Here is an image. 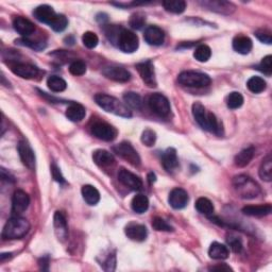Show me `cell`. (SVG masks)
<instances>
[{
	"label": "cell",
	"instance_id": "6da1fadb",
	"mask_svg": "<svg viewBox=\"0 0 272 272\" xmlns=\"http://www.w3.org/2000/svg\"><path fill=\"white\" fill-rule=\"evenodd\" d=\"M95 101L100 108L108 113H112L125 118H130L132 116L131 110L127 107L126 103L119 101L117 98L113 96L107 95V94H97L95 96Z\"/></svg>",
	"mask_w": 272,
	"mask_h": 272
},
{
	"label": "cell",
	"instance_id": "7a4b0ae2",
	"mask_svg": "<svg viewBox=\"0 0 272 272\" xmlns=\"http://www.w3.org/2000/svg\"><path fill=\"white\" fill-rule=\"evenodd\" d=\"M232 183L238 197L242 199H254L262 192L257 183L246 175L236 176Z\"/></svg>",
	"mask_w": 272,
	"mask_h": 272
},
{
	"label": "cell",
	"instance_id": "3957f363",
	"mask_svg": "<svg viewBox=\"0 0 272 272\" xmlns=\"http://www.w3.org/2000/svg\"><path fill=\"white\" fill-rule=\"evenodd\" d=\"M30 230L29 221L25 218L14 216L7 221L2 230V238L7 240H20L28 234Z\"/></svg>",
	"mask_w": 272,
	"mask_h": 272
},
{
	"label": "cell",
	"instance_id": "277c9868",
	"mask_svg": "<svg viewBox=\"0 0 272 272\" xmlns=\"http://www.w3.org/2000/svg\"><path fill=\"white\" fill-rule=\"evenodd\" d=\"M177 81L184 86L197 88L207 87L212 82L208 75L199 73V71H183L177 77Z\"/></svg>",
	"mask_w": 272,
	"mask_h": 272
},
{
	"label": "cell",
	"instance_id": "5b68a950",
	"mask_svg": "<svg viewBox=\"0 0 272 272\" xmlns=\"http://www.w3.org/2000/svg\"><path fill=\"white\" fill-rule=\"evenodd\" d=\"M118 47L126 53L135 52L140 46V41L134 32L127 29H121L118 36Z\"/></svg>",
	"mask_w": 272,
	"mask_h": 272
},
{
	"label": "cell",
	"instance_id": "8992f818",
	"mask_svg": "<svg viewBox=\"0 0 272 272\" xmlns=\"http://www.w3.org/2000/svg\"><path fill=\"white\" fill-rule=\"evenodd\" d=\"M148 105L154 114L160 116V117H166L170 113V103L168 99L162 94H152L148 99Z\"/></svg>",
	"mask_w": 272,
	"mask_h": 272
},
{
	"label": "cell",
	"instance_id": "52a82bcc",
	"mask_svg": "<svg viewBox=\"0 0 272 272\" xmlns=\"http://www.w3.org/2000/svg\"><path fill=\"white\" fill-rule=\"evenodd\" d=\"M92 134L98 140L104 142H112L117 137L118 132L113 126H111L104 121H96L91 127Z\"/></svg>",
	"mask_w": 272,
	"mask_h": 272
},
{
	"label": "cell",
	"instance_id": "ba28073f",
	"mask_svg": "<svg viewBox=\"0 0 272 272\" xmlns=\"http://www.w3.org/2000/svg\"><path fill=\"white\" fill-rule=\"evenodd\" d=\"M114 152L119 155L120 158L126 160L127 162H129L133 166H140L141 165V158L136 150L133 148L130 143L123 142L113 147Z\"/></svg>",
	"mask_w": 272,
	"mask_h": 272
},
{
	"label": "cell",
	"instance_id": "9c48e42d",
	"mask_svg": "<svg viewBox=\"0 0 272 272\" xmlns=\"http://www.w3.org/2000/svg\"><path fill=\"white\" fill-rule=\"evenodd\" d=\"M136 69L140 74L142 80L149 87L157 86V79H155L154 66L151 61H145L136 64Z\"/></svg>",
	"mask_w": 272,
	"mask_h": 272
},
{
	"label": "cell",
	"instance_id": "30bf717a",
	"mask_svg": "<svg viewBox=\"0 0 272 272\" xmlns=\"http://www.w3.org/2000/svg\"><path fill=\"white\" fill-rule=\"evenodd\" d=\"M118 180L126 187H129L132 191H140L143 187V181L140 176H137L126 168H120L118 171Z\"/></svg>",
	"mask_w": 272,
	"mask_h": 272
},
{
	"label": "cell",
	"instance_id": "8fae6325",
	"mask_svg": "<svg viewBox=\"0 0 272 272\" xmlns=\"http://www.w3.org/2000/svg\"><path fill=\"white\" fill-rule=\"evenodd\" d=\"M188 201H190V197H188L187 192L185 190H183V188L180 187L174 188L169 193L168 202L170 204V207L174 208L175 209L184 208L187 205Z\"/></svg>",
	"mask_w": 272,
	"mask_h": 272
},
{
	"label": "cell",
	"instance_id": "7c38bea8",
	"mask_svg": "<svg viewBox=\"0 0 272 272\" xmlns=\"http://www.w3.org/2000/svg\"><path fill=\"white\" fill-rule=\"evenodd\" d=\"M30 204V198L24 191H16L12 198V213L16 216L23 214Z\"/></svg>",
	"mask_w": 272,
	"mask_h": 272
},
{
	"label": "cell",
	"instance_id": "4fadbf2b",
	"mask_svg": "<svg viewBox=\"0 0 272 272\" xmlns=\"http://www.w3.org/2000/svg\"><path fill=\"white\" fill-rule=\"evenodd\" d=\"M53 226L58 240L61 241H64L68 236V226H67V220H66L65 215L62 212H60V210L54 213Z\"/></svg>",
	"mask_w": 272,
	"mask_h": 272
},
{
	"label": "cell",
	"instance_id": "5bb4252c",
	"mask_svg": "<svg viewBox=\"0 0 272 272\" xmlns=\"http://www.w3.org/2000/svg\"><path fill=\"white\" fill-rule=\"evenodd\" d=\"M18 153L21 162L27 168L33 170L35 168V154L30 145L26 142H20L18 144Z\"/></svg>",
	"mask_w": 272,
	"mask_h": 272
},
{
	"label": "cell",
	"instance_id": "9a60e30c",
	"mask_svg": "<svg viewBox=\"0 0 272 272\" xmlns=\"http://www.w3.org/2000/svg\"><path fill=\"white\" fill-rule=\"evenodd\" d=\"M102 74L110 80L116 82H128L131 79V74L127 69L117 66H109L102 70Z\"/></svg>",
	"mask_w": 272,
	"mask_h": 272
},
{
	"label": "cell",
	"instance_id": "2e32d148",
	"mask_svg": "<svg viewBox=\"0 0 272 272\" xmlns=\"http://www.w3.org/2000/svg\"><path fill=\"white\" fill-rule=\"evenodd\" d=\"M144 38L151 46H160L165 41L164 31L157 26H149L144 33Z\"/></svg>",
	"mask_w": 272,
	"mask_h": 272
},
{
	"label": "cell",
	"instance_id": "e0dca14e",
	"mask_svg": "<svg viewBox=\"0 0 272 272\" xmlns=\"http://www.w3.org/2000/svg\"><path fill=\"white\" fill-rule=\"evenodd\" d=\"M33 15H34V17L38 21L50 26L52 24L53 19L57 17L58 14L54 12L52 7H50V5H47V4H43L34 10Z\"/></svg>",
	"mask_w": 272,
	"mask_h": 272
},
{
	"label": "cell",
	"instance_id": "ac0fdd59",
	"mask_svg": "<svg viewBox=\"0 0 272 272\" xmlns=\"http://www.w3.org/2000/svg\"><path fill=\"white\" fill-rule=\"evenodd\" d=\"M11 70L13 71V74L17 75L20 78H24V79H33L40 73L36 66L26 63H16L12 66Z\"/></svg>",
	"mask_w": 272,
	"mask_h": 272
},
{
	"label": "cell",
	"instance_id": "d6986e66",
	"mask_svg": "<svg viewBox=\"0 0 272 272\" xmlns=\"http://www.w3.org/2000/svg\"><path fill=\"white\" fill-rule=\"evenodd\" d=\"M13 27L15 31L24 37L31 35L35 31L34 24L29 19L23 17V16H16L13 19Z\"/></svg>",
	"mask_w": 272,
	"mask_h": 272
},
{
	"label": "cell",
	"instance_id": "ffe728a7",
	"mask_svg": "<svg viewBox=\"0 0 272 272\" xmlns=\"http://www.w3.org/2000/svg\"><path fill=\"white\" fill-rule=\"evenodd\" d=\"M126 235L134 241H144L148 236V231L145 225L138 224H130L126 227Z\"/></svg>",
	"mask_w": 272,
	"mask_h": 272
},
{
	"label": "cell",
	"instance_id": "44dd1931",
	"mask_svg": "<svg viewBox=\"0 0 272 272\" xmlns=\"http://www.w3.org/2000/svg\"><path fill=\"white\" fill-rule=\"evenodd\" d=\"M162 165L166 171H174L179 166V160H177V155L176 149L168 148L162 155Z\"/></svg>",
	"mask_w": 272,
	"mask_h": 272
},
{
	"label": "cell",
	"instance_id": "7402d4cb",
	"mask_svg": "<svg viewBox=\"0 0 272 272\" xmlns=\"http://www.w3.org/2000/svg\"><path fill=\"white\" fill-rule=\"evenodd\" d=\"M272 212L271 204H260V205H247L242 208V213L251 217H264Z\"/></svg>",
	"mask_w": 272,
	"mask_h": 272
},
{
	"label": "cell",
	"instance_id": "603a6c76",
	"mask_svg": "<svg viewBox=\"0 0 272 272\" xmlns=\"http://www.w3.org/2000/svg\"><path fill=\"white\" fill-rule=\"evenodd\" d=\"M93 160L99 167H111L115 164V159L112 153H110L107 150H97L93 154Z\"/></svg>",
	"mask_w": 272,
	"mask_h": 272
},
{
	"label": "cell",
	"instance_id": "cb8c5ba5",
	"mask_svg": "<svg viewBox=\"0 0 272 272\" xmlns=\"http://www.w3.org/2000/svg\"><path fill=\"white\" fill-rule=\"evenodd\" d=\"M200 3L210 11H215V12L223 14H230L235 9L234 4L227 1H204Z\"/></svg>",
	"mask_w": 272,
	"mask_h": 272
},
{
	"label": "cell",
	"instance_id": "d4e9b609",
	"mask_svg": "<svg viewBox=\"0 0 272 272\" xmlns=\"http://www.w3.org/2000/svg\"><path fill=\"white\" fill-rule=\"evenodd\" d=\"M85 115L86 112L84 107L77 102L71 103L67 108V110H66V117L71 121H75V123H78V121H81L82 119H84Z\"/></svg>",
	"mask_w": 272,
	"mask_h": 272
},
{
	"label": "cell",
	"instance_id": "484cf974",
	"mask_svg": "<svg viewBox=\"0 0 272 272\" xmlns=\"http://www.w3.org/2000/svg\"><path fill=\"white\" fill-rule=\"evenodd\" d=\"M192 115L193 118L198 123V125L202 128L203 130H207V124H208V113L207 110L203 107L202 103L195 102L192 104Z\"/></svg>",
	"mask_w": 272,
	"mask_h": 272
},
{
	"label": "cell",
	"instance_id": "4316f807",
	"mask_svg": "<svg viewBox=\"0 0 272 272\" xmlns=\"http://www.w3.org/2000/svg\"><path fill=\"white\" fill-rule=\"evenodd\" d=\"M252 41L248 36L240 35L233 40V48L240 54H248L252 50Z\"/></svg>",
	"mask_w": 272,
	"mask_h": 272
},
{
	"label": "cell",
	"instance_id": "83f0119b",
	"mask_svg": "<svg viewBox=\"0 0 272 272\" xmlns=\"http://www.w3.org/2000/svg\"><path fill=\"white\" fill-rule=\"evenodd\" d=\"M254 153H255V149L252 146L243 149L242 151H240L235 157L234 159L235 165L237 167H240V168L246 167V166L249 165V163L251 162L252 159L254 158Z\"/></svg>",
	"mask_w": 272,
	"mask_h": 272
},
{
	"label": "cell",
	"instance_id": "f1b7e54d",
	"mask_svg": "<svg viewBox=\"0 0 272 272\" xmlns=\"http://www.w3.org/2000/svg\"><path fill=\"white\" fill-rule=\"evenodd\" d=\"M83 199L88 205H96L100 201V193L93 185H84L81 190Z\"/></svg>",
	"mask_w": 272,
	"mask_h": 272
},
{
	"label": "cell",
	"instance_id": "f546056e",
	"mask_svg": "<svg viewBox=\"0 0 272 272\" xmlns=\"http://www.w3.org/2000/svg\"><path fill=\"white\" fill-rule=\"evenodd\" d=\"M208 255L213 259H226L229 257V249L220 242H213L208 249Z\"/></svg>",
	"mask_w": 272,
	"mask_h": 272
},
{
	"label": "cell",
	"instance_id": "4dcf8cb0",
	"mask_svg": "<svg viewBox=\"0 0 272 272\" xmlns=\"http://www.w3.org/2000/svg\"><path fill=\"white\" fill-rule=\"evenodd\" d=\"M259 176L260 179L266 182H270L272 180V158L271 154H268L266 157L259 167Z\"/></svg>",
	"mask_w": 272,
	"mask_h": 272
},
{
	"label": "cell",
	"instance_id": "1f68e13d",
	"mask_svg": "<svg viewBox=\"0 0 272 272\" xmlns=\"http://www.w3.org/2000/svg\"><path fill=\"white\" fill-rule=\"evenodd\" d=\"M195 208L200 214L208 216V217H210V216L214 214V210H215L214 205L212 202H210V200L204 197H201L197 200Z\"/></svg>",
	"mask_w": 272,
	"mask_h": 272
},
{
	"label": "cell",
	"instance_id": "d6a6232c",
	"mask_svg": "<svg viewBox=\"0 0 272 272\" xmlns=\"http://www.w3.org/2000/svg\"><path fill=\"white\" fill-rule=\"evenodd\" d=\"M132 209L134 210L137 214H143L145 213L149 208V200L145 195H136L134 198L132 199L131 202Z\"/></svg>",
	"mask_w": 272,
	"mask_h": 272
},
{
	"label": "cell",
	"instance_id": "836d02e7",
	"mask_svg": "<svg viewBox=\"0 0 272 272\" xmlns=\"http://www.w3.org/2000/svg\"><path fill=\"white\" fill-rule=\"evenodd\" d=\"M163 7L167 12L174 14H181L186 9V2L183 0H165Z\"/></svg>",
	"mask_w": 272,
	"mask_h": 272
},
{
	"label": "cell",
	"instance_id": "e575fe53",
	"mask_svg": "<svg viewBox=\"0 0 272 272\" xmlns=\"http://www.w3.org/2000/svg\"><path fill=\"white\" fill-rule=\"evenodd\" d=\"M247 87L250 92L253 94H259L263 93L266 87H267V83L260 77H252L250 78L247 82Z\"/></svg>",
	"mask_w": 272,
	"mask_h": 272
},
{
	"label": "cell",
	"instance_id": "d590c367",
	"mask_svg": "<svg viewBox=\"0 0 272 272\" xmlns=\"http://www.w3.org/2000/svg\"><path fill=\"white\" fill-rule=\"evenodd\" d=\"M125 103L128 108L134 109V110H141L143 107V99L138 95L137 93L134 92H128L124 95Z\"/></svg>",
	"mask_w": 272,
	"mask_h": 272
},
{
	"label": "cell",
	"instance_id": "8d00e7d4",
	"mask_svg": "<svg viewBox=\"0 0 272 272\" xmlns=\"http://www.w3.org/2000/svg\"><path fill=\"white\" fill-rule=\"evenodd\" d=\"M48 87L54 93L64 92L67 87V83L64 79L58 76H50L47 80Z\"/></svg>",
	"mask_w": 272,
	"mask_h": 272
},
{
	"label": "cell",
	"instance_id": "74e56055",
	"mask_svg": "<svg viewBox=\"0 0 272 272\" xmlns=\"http://www.w3.org/2000/svg\"><path fill=\"white\" fill-rule=\"evenodd\" d=\"M212 57V50L207 45H199L195 52H193V58H195L198 62H208V61Z\"/></svg>",
	"mask_w": 272,
	"mask_h": 272
},
{
	"label": "cell",
	"instance_id": "f35d334b",
	"mask_svg": "<svg viewBox=\"0 0 272 272\" xmlns=\"http://www.w3.org/2000/svg\"><path fill=\"white\" fill-rule=\"evenodd\" d=\"M226 103H227V107H229L231 110L240 109L243 104V97L240 93L233 92L227 96Z\"/></svg>",
	"mask_w": 272,
	"mask_h": 272
},
{
	"label": "cell",
	"instance_id": "ab89813d",
	"mask_svg": "<svg viewBox=\"0 0 272 272\" xmlns=\"http://www.w3.org/2000/svg\"><path fill=\"white\" fill-rule=\"evenodd\" d=\"M67 25L68 20L65 17V15L58 14L57 17L53 19L52 24L50 25V28H52V30L55 32H62L67 28Z\"/></svg>",
	"mask_w": 272,
	"mask_h": 272
},
{
	"label": "cell",
	"instance_id": "60d3db41",
	"mask_svg": "<svg viewBox=\"0 0 272 272\" xmlns=\"http://www.w3.org/2000/svg\"><path fill=\"white\" fill-rule=\"evenodd\" d=\"M82 42H83V45H84L85 47L93 49V48L97 47L98 43H99V38H98L96 33L88 31V32H85L84 34H83Z\"/></svg>",
	"mask_w": 272,
	"mask_h": 272
},
{
	"label": "cell",
	"instance_id": "b9f144b4",
	"mask_svg": "<svg viewBox=\"0 0 272 272\" xmlns=\"http://www.w3.org/2000/svg\"><path fill=\"white\" fill-rule=\"evenodd\" d=\"M69 73L74 76H83L86 73V64L81 60H76L69 65Z\"/></svg>",
	"mask_w": 272,
	"mask_h": 272
},
{
	"label": "cell",
	"instance_id": "7bdbcfd3",
	"mask_svg": "<svg viewBox=\"0 0 272 272\" xmlns=\"http://www.w3.org/2000/svg\"><path fill=\"white\" fill-rule=\"evenodd\" d=\"M146 23V16L143 13H135L131 16L129 24L135 30H141L145 26Z\"/></svg>",
	"mask_w": 272,
	"mask_h": 272
},
{
	"label": "cell",
	"instance_id": "ee69618b",
	"mask_svg": "<svg viewBox=\"0 0 272 272\" xmlns=\"http://www.w3.org/2000/svg\"><path fill=\"white\" fill-rule=\"evenodd\" d=\"M152 226L154 230L160 231V232H173L174 231L173 226L166 223L164 219L160 218V217H155L152 220Z\"/></svg>",
	"mask_w": 272,
	"mask_h": 272
},
{
	"label": "cell",
	"instance_id": "f6af8a7d",
	"mask_svg": "<svg viewBox=\"0 0 272 272\" xmlns=\"http://www.w3.org/2000/svg\"><path fill=\"white\" fill-rule=\"evenodd\" d=\"M141 140L145 146L152 147L155 144V141H157V134H155L154 131L150 130V129H146L143 132Z\"/></svg>",
	"mask_w": 272,
	"mask_h": 272
},
{
	"label": "cell",
	"instance_id": "bcb514c9",
	"mask_svg": "<svg viewBox=\"0 0 272 272\" xmlns=\"http://www.w3.org/2000/svg\"><path fill=\"white\" fill-rule=\"evenodd\" d=\"M258 69L267 76H271L272 74V57L271 55H267L265 57L260 64L258 65Z\"/></svg>",
	"mask_w": 272,
	"mask_h": 272
},
{
	"label": "cell",
	"instance_id": "7dc6e473",
	"mask_svg": "<svg viewBox=\"0 0 272 272\" xmlns=\"http://www.w3.org/2000/svg\"><path fill=\"white\" fill-rule=\"evenodd\" d=\"M16 44H18V45H23V46H28V47L35 49V50H41L43 48H45V45H44V44L32 42V41L27 40V38H20V40L16 41Z\"/></svg>",
	"mask_w": 272,
	"mask_h": 272
},
{
	"label": "cell",
	"instance_id": "c3c4849f",
	"mask_svg": "<svg viewBox=\"0 0 272 272\" xmlns=\"http://www.w3.org/2000/svg\"><path fill=\"white\" fill-rule=\"evenodd\" d=\"M227 242H229V245L231 246L232 250L234 251L235 253H240L241 252V250H242V243H241V240H238L237 237H229L227 238Z\"/></svg>",
	"mask_w": 272,
	"mask_h": 272
},
{
	"label": "cell",
	"instance_id": "681fc988",
	"mask_svg": "<svg viewBox=\"0 0 272 272\" xmlns=\"http://www.w3.org/2000/svg\"><path fill=\"white\" fill-rule=\"evenodd\" d=\"M255 35H256V37L262 43L268 44V45H270V44L272 43V37L270 35V33H268V32H266V31H256V32H255Z\"/></svg>",
	"mask_w": 272,
	"mask_h": 272
},
{
	"label": "cell",
	"instance_id": "f907efd6",
	"mask_svg": "<svg viewBox=\"0 0 272 272\" xmlns=\"http://www.w3.org/2000/svg\"><path fill=\"white\" fill-rule=\"evenodd\" d=\"M51 174H52V176H53V179L55 181L61 183V184H64V183H65L64 176H62V174H61L59 167L55 164H52V166H51Z\"/></svg>",
	"mask_w": 272,
	"mask_h": 272
},
{
	"label": "cell",
	"instance_id": "816d5d0a",
	"mask_svg": "<svg viewBox=\"0 0 272 272\" xmlns=\"http://www.w3.org/2000/svg\"><path fill=\"white\" fill-rule=\"evenodd\" d=\"M104 265H105L104 269L107 270V271H114L115 270V266H116V257H115V255L114 254L110 255Z\"/></svg>",
	"mask_w": 272,
	"mask_h": 272
},
{
	"label": "cell",
	"instance_id": "f5cc1de1",
	"mask_svg": "<svg viewBox=\"0 0 272 272\" xmlns=\"http://www.w3.org/2000/svg\"><path fill=\"white\" fill-rule=\"evenodd\" d=\"M1 179L4 181H8V182H14V176L11 175L10 173H8L7 170L4 168H1Z\"/></svg>",
	"mask_w": 272,
	"mask_h": 272
},
{
	"label": "cell",
	"instance_id": "db71d44e",
	"mask_svg": "<svg viewBox=\"0 0 272 272\" xmlns=\"http://www.w3.org/2000/svg\"><path fill=\"white\" fill-rule=\"evenodd\" d=\"M209 270H218V271H232V268L229 267V266L223 264V265H218V266H213L210 267Z\"/></svg>",
	"mask_w": 272,
	"mask_h": 272
},
{
	"label": "cell",
	"instance_id": "11a10c76",
	"mask_svg": "<svg viewBox=\"0 0 272 272\" xmlns=\"http://www.w3.org/2000/svg\"><path fill=\"white\" fill-rule=\"evenodd\" d=\"M40 266H41V269L42 270H48L49 267V258L48 257H43L40 260Z\"/></svg>",
	"mask_w": 272,
	"mask_h": 272
},
{
	"label": "cell",
	"instance_id": "9f6ffc18",
	"mask_svg": "<svg viewBox=\"0 0 272 272\" xmlns=\"http://www.w3.org/2000/svg\"><path fill=\"white\" fill-rule=\"evenodd\" d=\"M148 181L150 184H152V183H154L155 181H157V176H155L153 173H150L148 175Z\"/></svg>",
	"mask_w": 272,
	"mask_h": 272
},
{
	"label": "cell",
	"instance_id": "6f0895ef",
	"mask_svg": "<svg viewBox=\"0 0 272 272\" xmlns=\"http://www.w3.org/2000/svg\"><path fill=\"white\" fill-rule=\"evenodd\" d=\"M11 255H12V253H2L1 255H0V260H1V262H4V259L7 257H11Z\"/></svg>",
	"mask_w": 272,
	"mask_h": 272
}]
</instances>
